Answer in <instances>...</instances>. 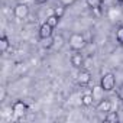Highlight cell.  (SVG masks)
<instances>
[{
    "mask_svg": "<svg viewBox=\"0 0 123 123\" xmlns=\"http://www.w3.org/2000/svg\"><path fill=\"white\" fill-rule=\"evenodd\" d=\"M0 91H2V93H0V101H5V98H6V88L5 87H2V88H0Z\"/></svg>",
    "mask_w": 123,
    "mask_h": 123,
    "instance_id": "44dd1931",
    "label": "cell"
},
{
    "mask_svg": "<svg viewBox=\"0 0 123 123\" xmlns=\"http://www.w3.org/2000/svg\"><path fill=\"white\" fill-rule=\"evenodd\" d=\"M70 61H71V65L74 68H83V65H84V55L81 54V51H74V54L71 55Z\"/></svg>",
    "mask_w": 123,
    "mask_h": 123,
    "instance_id": "8992f818",
    "label": "cell"
},
{
    "mask_svg": "<svg viewBox=\"0 0 123 123\" xmlns=\"http://www.w3.org/2000/svg\"><path fill=\"white\" fill-rule=\"evenodd\" d=\"M103 2H104V0H86L87 6H88L91 10H98V9L101 7Z\"/></svg>",
    "mask_w": 123,
    "mask_h": 123,
    "instance_id": "8fae6325",
    "label": "cell"
},
{
    "mask_svg": "<svg viewBox=\"0 0 123 123\" xmlns=\"http://www.w3.org/2000/svg\"><path fill=\"white\" fill-rule=\"evenodd\" d=\"M116 94H117V97H119L120 100H123V84H120V86L117 87V90H116Z\"/></svg>",
    "mask_w": 123,
    "mask_h": 123,
    "instance_id": "d6986e66",
    "label": "cell"
},
{
    "mask_svg": "<svg viewBox=\"0 0 123 123\" xmlns=\"http://www.w3.org/2000/svg\"><path fill=\"white\" fill-rule=\"evenodd\" d=\"M62 43H64V38L61 36V35H58V36H55V45H54V48H61L62 46Z\"/></svg>",
    "mask_w": 123,
    "mask_h": 123,
    "instance_id": "ac0fdd59",
    "label": "cell"
},
{
    "mask_svg": "<svg viewBox=\"0 0 123 123\" xmlns=\"http://www.w3.org/2000/svg\"><path fill=\"white\" fill-rule=\"evenodd\" d=\"M100 86L104 88L106 93L109 91H113L116 88V77L113 73H106L101 75V80H100Z\"/></svg>",
    "mask_w": 123,
    "mask_h": 123,
    "instance_id": "6da1fadb",
    "label": "cell"
},
{
    "mask_svg": "<svg viewBox=\"0 0 123 123\" xmlns=\"http://www.w3.org/2000/svg\"><path fill=\"white\" fill-rule=\"evenodd\" d=\"M74 2H75V0H59V3L62 5V6H65V7H67V6H71Z\"/></svg>",
    "mask_w": 123,
    "mask_h": 123,
    "instance_id": "ffe728a7",
    "label": "cell"
},
{
    "mask_svg": "<svg viewBox=\"0 0 123 123\" xmlns=\"http://www.w3.org/2000/svg\"><path fill=\"white\" fill-rule=\"evenodd\" d=\"M9 46H10V41H9V38L3 33L2 36H0V52H2V54H6L7 49H9Z\"/></svg>",
    "mask_w": 123,
    "mask_h": 123,
    "instance_id": "30bf717a",
    "label": "cell"
},
{
    "mask_svg": "<svg viewBox=\"0 0 123 123\" xmlns=\"http://www.w3.org/2000/svg\"><path fill=\"white\" fill-rule=\"evenodd\" d=\"M55 16H58L59 19H62V16L65 15V6H62V5H59V6H56L55 9H54V12H52Z\"/></svg>",
    "mask_w": 123,
    "mask_h": 123,
    "instance_id": "2e32d148",
    "label": "cell"
},
{
    "mask_svg": "<svg viewBox=\"0 0 123 123\" xmlns=\"http://www.w3.org/2000/svg\"><path fill=\"white\" fill-rule=\"evenodd\" d=\"M120 2H123V0H120Z\"/></svg>",
    "mask_w": 123,
    "mask_h": 123,
    "instance_id": "603a6c76",
    "label": "cell"
},
{
    "mask_svg": "<svg viewBox=\"0 0 123 123\" xmlns=\"http://www.w3.org/2000/svg\"><path fill=\"white\" fill-rule=\"evenodd\" d=\"M90 81H91V73H90L88 70L80 68V71H78V74H77V83H78L80 86L86 87V86L90 84Z\"/></svg>",
    "mask_w": 123,
    "mask_h": 123,
    "instance_id": "5b68a950",
    "label": "cell"
},
{
    "mask_svg": "<svg viewBox=\"0 0 123 123\" xmlns=\"http://www.w3.org/2000/svg\"><path fill=\"white\" fill-rule=\"evenodd\" d=\"M104 88L101 87V86H96V87H93L91 88V96H93V98H94V101H100L101 98H104Z\"/></svg>",
    "mask_w": 123,
    "mask_h": 123,
    "instance_id": "9c48e42d",
    "label": "cell"
},
{
    "mask_svg": "<svg viewBox=\"0 0 123 123\" xmlns=\"http://www.w3.org/2000/svg\"><path fill=\"white\" fill-rule=\"evenodd\" d=\"M36 3H43V2H46V0H35Z\"/></svg>",
    "mask_w": 123,
    "mask_h": 123,
    "instance_id": "7402d4cb",
    "label": "cell"
},
{
    "mask_svg": "<svg viewBox=\"0 0 123 123\" xmlns=\"http://www.w3.org/2000/svg\"><path fill=\"white\" fill-rule=\"evenodd\" d=\"M52 33H54V26H51L49 23L43 22L41 25V28H39V38L41 39H46V38L52 36Z\"/></svg>",
    "mask_w": 123,
    "mask_h": 123,
    "instance_id": "ba28073f",
    "label": "cell"
},
{
    "mask_svg": "<svg viewBox=\"0 0 123 123\" xmlns=\"http://www.w3.org/2000/svg\"><path fill=\"white\" fill-rule=\"evenodd\" d=\"M13 15L18 18V19H25L28 18L29 15V6L26 3H18L15 7H13Z\"/></svg>",
    "mask_w": 123,
    "mask_h": 123,
    "instance_id": "277c9868",
    "label": "cell"
},
{
    "mask_svg": "<svg viewBox=\"0 0 123 123\" xmlns=\"http://www.w3.org/2000/svg\"><path fill=\"white\" fill-rule=\"evenodd\" d=\"M42 41H43L42 45H43V48H46V49H52L54 45H55V38H54V36H49V38L42 39Z\"/></svg>",
    "mask_w": 123,
    "mask_h": 123,
    "instance_id": "9a60e30c",
    "label": "cell"
},
{
    "mask_svg": "<svg viewBox=\"0 0 123 123\" xmlns=\"http://www.w3.org/2000/svg\"><path fill=\"white\" fill-rule=\"evenodd\" d=\"M104 120L106 122H111V123H116V122H119V114L116 113V111H109V113H106V116H104Z\"/></svg>",
    "mask_w": 123,
    "mask_h": 123,
    "instance_id": "4fadbf2b",
    "label": "cell"
},
{
    "mask_svg": "<svg viewBox=\"0 0 123 123\" xmlns=\"http://www.w3.org/2000/svg\"><path fill=\"white\" fill-rule=\"evenodd\" d=\"M93 103H94V98H93L91 93H86V94L81 96V104H83V106L88 107V106H91Z\"/></svg>",
    "mask_w": 123,
    "mask_h": 123,
    "instance_id": "7c38bea8",
    "label": "cell"
},
{
    "mask_svg": "<svg viewBox=\"0 0 123 123\" xmlns=\"http://www.w3.org/2000/svg\"><path fill=\"white\" fill-rule=\"evenodd\" d=\"M59 20H61V19H59L58 16H55V15L52 13V15H49V16L46 18V20H45V22H46V23H49L51 26H54V28H55V26H58Z\"/></svg>",
    "mask_w": 123,
    "mask_h": 123,
    "instance_id": "5bb4252c",
    "label": "cell"
},
{
    "mask_svg": "<svg viewBox=\"0 0 123 123\" xmlns=\"http://www.w3.org/2000/svg\"><path fill=\"white\" fill-rule=\"evenodd\" d=\"M12 113L16 119H22L26 113H28V104L23 100H16L12 104Z\"/></svg>",
    "mask_w": 123,
    "mask_h": 123,
    "instance_id": "3957f363",
    "label": "cell"
},
{
    "mask_svg": "<svg viewBox=\"0 0 123 123\" xmlns=\"http://www.w3.org/2000/svg\"><path fill=\"white\" fill-rule=\"evenodd\" d=\"M68 43L73 51H83L86 46V38L81 33H73L68 39Z\"/></svg>",
    "mask_w": 123,
    "mask_h": 123,
    "instance_id": "7a4b0ae2",
    "label": "cell"
},
{
    "mask_svg": "<svg viewBox=\"0 0 123 123\" xmlns=\"http://www.w3.org/2000/svg\"><path fill=\"white\" fill-rule=\"evenodd\" d=\"M111 107H113V103H111V100H109V98H101L100 101H97V106H96V109H97V111H100V113H109L110 110H111Z\"/></svg>",
    "mask_w": 123,
    "mask_h": 123,
    "instance_id": "52a82bcc",
    "label": "cell"
},
{
    "mask_svg": "<svg viewBox=\"0 0 123 123\" xmlns=\"http://www.w3.org/2000/svg\"><path fill=\"white\" fill-rule=\"evenodd\" d=\"M116 41L120 45H123V26H119L117 28V31H116Z\"/></svg>",
    "mask_w": 123,
    "mask_h": 123,
    "instance_id": "e0dca14e",
    "label": "cell"
}]
</instances>
